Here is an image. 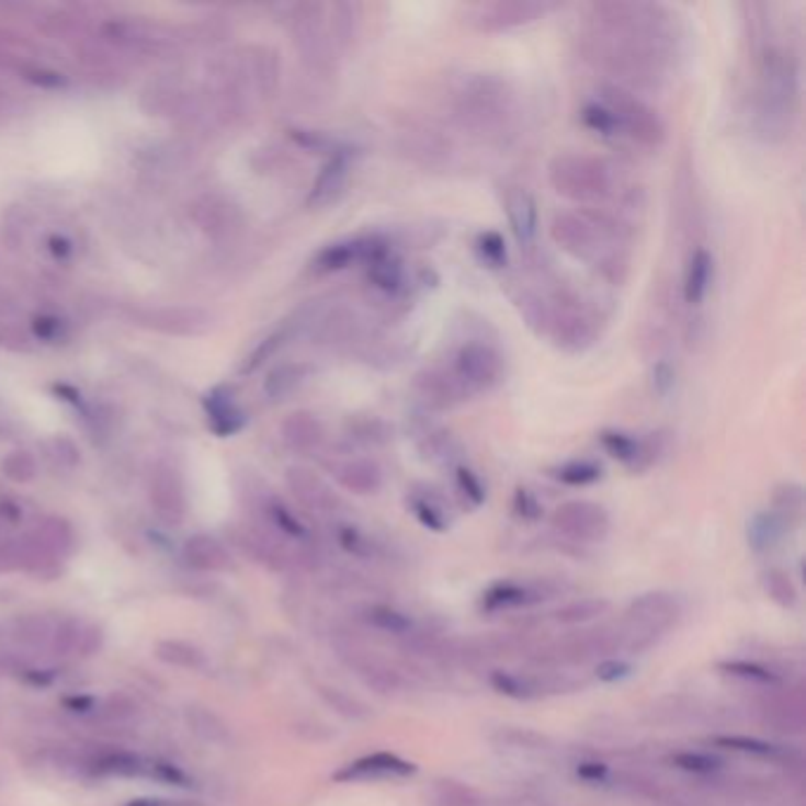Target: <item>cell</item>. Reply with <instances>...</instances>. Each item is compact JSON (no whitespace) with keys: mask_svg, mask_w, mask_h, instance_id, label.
<instances>
[{"mask_svg":"<svg viewBox=\"0 0 806 806\" xmlns=\"http://www.w3.org/2000/svg\"><path fill=\"white\" fill-rule=\"evenodd\" d=\"M552 239L575 261L594 265L601 277L622 284L629 275L632 227L608 208L560 211L552 220Z\"/></svg>","mask_w":806,"mask_h":806,"instance_id":"cell-1","label":"cell"},{"mask_svg":"<svg viewBox=\"0 0 806 806\" xmlns=\"http://www.w3.org/2000/svg\"><path fill=\"white\" fill-rule=\"evenodd\" d=\"M802 98V65L790 45L771 36L757 45L754 130L764 143H783L795 128Z\"/></svg>","mask_w":806,"mask_h":806,"instance_id":"cell-2","label":"cell"},{"mask_svg":"<svg viewBox=\"0 0 806 806\" xmlns=\"http://www.w3.org/2000/svg\"><path fill=\"white\" fill-rule=\"evenodd\" d=\"M582 55L587 63L605 73V83L620 86L638 95V90H658L667 79L674 53L636 38L587 29L582 34Z\"/></svg>","mask_w":806,"mask_h":806,"instance_id":"cell-3","label":"cell"},{"mask_svg":"<svg viewBox=\"0 0 806 806\" xmlns=\"http://www.w3.org/2000/svg\"><path fill=\"white\" fill-rule=\"evenodd\" d=\"M452 114L474 138L504 143L515 128L521 106L507 79L497 73H468L454 90Z\"/></svg>","mask_w":806,"mask_h":806,"instance_id":"cell-4","label":"cell"},{"mask_svg":"<svg viewBox=\"0 0 806 806\" xmlns=\"http://www.w3.org/2000/svg\"><path fill=\"white\" fill-rule=\"evenodd\" d=\"M587 12L591 29L644 41L677 55V18L665 5L608 0V3H591Z\"/></svg>","mask_w":806,"mask_h":806,"instance_id":"cell-5","label":"cell"},{"mask_svg":"<svg viewBox=\"0 0 806 806\" xmlns=\"http://www.w3.org/2000/svg\"><path fill=\"white\" fill-rule=\"evenodd\" d=\"M549 185L563 200L580 208H599L615 202L622 192V182L615 166L594 155H558L549 163Z\"/></svg>","mask_w":806,"mask_h":806,"instance_id":"cell-6","label":"cell"},{"mask_svg":"<svg viewBox=\"0 0 806 806\" xmlns=\"http://www.w3.org/2000/svg\"><path fill=\"white\" fill-rule=\"evenodd\" d=\"M597 100L613 114L620 140H629L646 149H660L667 143L665 118L642 95L603 81Z\"/></svg>","mask_w":806,"mask_h":806,"instance_id":"cell-7","label":"cell"},{"mask_svg":"<svg viewBox=\"0 0 806 806\" xmlns=\"http://www.w3.org/2000/svg\"><path fill=\"white\" fill-rule=\"evenodd\" d=\"M450 370L468 395H480L504 382L507 362L492 343L466 341L456 348Z\"/></svg>","mask_w":806,"mask_h":806,"instance_id":"cell-8","label":"cell"},{"mask_svg":"<svg viewBox=\"0 0 806 806\" xmlns=\"http://www.w3.org/2000/svg\"><path fill=\"white\" fill-rule=\"evenodd\" d=\"M546 337L558 351L568 355L587 353L591 345L599 341L597 319L580 300L560 296L556 303H549V322H546Z\"/></svg>","mask_w":806,"mask_h":806,"instance_id":"cell-9","label":"cell"},{"mask_svg":"<svg viewBox=\"0 0 806 806\" xmlns=\"http://www.w3.org/2000/svg\"><path fill=\"white\" fill-rule=\"evenodd\" d=\"M552 10H556V5L542 3V0H497V3L470 8L466 22L478 34H507L513 29L535 24Z\"/></svg>","mask_w":806,"mask_h":806,"instance_id":"cell-10","label":"cell"},{"mask_svg":"<svg viewBox=\"0 0 806 806\" xmlns=\"http://www.w3.org/2000/svg\"><path fill=\"white\" fill-rule=\"evenodd\" d=\"M390 247L393 245L384 235H362V237L341 239L319 251L315 265L322 272H341L351 265L372 263L376 256H382Z\"/></svg>","mask_w":806,"mask_h":806,"instance_id":"cell-11","label":"cell"},{"mask_svg":"<svg viewBox=\"0 0 806 806\" xmlns=\"http://www.w3.org/2000/svg\"><path fill=\"white\" fill-rule=\"evenodd\" d=\"M412 388L421 405L431 412H450L470 398L450 367H425L417 372Z\"/></svg>","mask_w":806,"mask_h":806,"instance_id":"cell-12","label":"cell"},{"mask_svg":"<svg viewBox=\"0 0 806 806\" xmlns=\"http://www.w3.org/2000/svg\"><path fill=\"white\" fill-rule=\"evenodd\" d=\"M504 211L511 235L523 253H532L540 237V206L535 194L523 185H509L504 190Z\"/></svg>","mask_w":806,"mask_h":806,"instance_id":"cell-13","label":"cell"},{"mask_svg":"<svg viewBox=\"0 0 806 806\" xmlns=\"http://www.w3.org/2000/svg\"><path fill=\"white\" fill-rule=\"evenodd\" d=\"M364 277H367V284L374 288L378 298L390 303L402 300L409 292V284H412L405 261L395 253L393 247L382 256H376L372 263L364 265Z\"/></svg>","mask_w":806,"mask_h":806,"instance_id":"cell-14","label":"cell"},{"mask_svg":"<svg viewBox=\"0 0 806 806\" xmlns=\"http://www.w3.org/2000/svg\"><path fill=\"white\" fill-rule=\"evenodd\" d=\"M554 525L575 537L599 540L608 530V515L591 501H568L554 513Z\"/></svg>","mask_w":806,"mask_h":806,"instance_id":"cell-15","label":"cell"},{"mask_svg":"<svg viewBox=\"0 0 806 806\" xmlns=\"http://www.w3.org/2000/svg\"><path fill=\"white\" fill-rule=\"evenodd\" d=\"M601 447L613 456L615 462L627 468H644L656 456V438H636L634 433L620 429H605L599 433Z\"/></svg>","mask_w":806,"mask_h":806,"instance_id":"cell-16","label":"cell"},{"mask_svg":"<svg viewBox=\"0 0 806 806\" xmlns=\"http://www.w3.org/2000/svg\"><path fill=\"white\" fill-rule=\"evenodd\" d=\"M348 178H351V155L329 157L325 169L319 171L317 180L313 182V190L308 196L310 206H327L333 200H339Z\"/></svg>","mask_w":806,"mask_h":806,"instance_id":"cell-17","label":"cell"},{"mask_svg":"<svg viewBox=\"0 0 806 806\" xmlns=\"http://www.w3.org/2000/svg\"><path fill=\"white\" fill-rule=\"evenodd\" d=\"M417 767L405 762L398 754L390 752H374L357 759L355 764L345 767L333 779L337 781H353V779H376V775H412Z\"/></svg>","mask_w":806,"mask_h":806,"instance_id":"cell-18","label":"cell"},{"mask_svg":"<svg viewBox=\"0 0 806 806\" xmlns=\"http://www.w3.org/2000/svg\"><path fill=\"white\" fill-rule=\"evenodd\" d=\"M714 282V256L707 249H695L689 258L686 272H683V300L689 306H701L709 296Z\"/></svg>","mask_w":806,"mask_h":806,"instance_id":"cell-19","label":"cell"},{"mask_svg":"<svg viewBox=\"0 0 806 806\" xmlns=\"http://www.w3.org/2000/svg\"><path fill=\"white\" fill-rule=\"evenodd\" d=\"M337 478L357 495H374L384 485V468L370 456H355L337 464Z\"/></svg>","mask_w":806,"mask_h":806,"instance_id":"cell-20","label":"cell"},{"mask_svg":"<svg viewBox=\"0 0 806 806\" xmlns=\"http://www.w3.org/2000/svg\"><path fill=\"white\" fill-rule=\"evenodd\" d=\"M419 452L425 462L431 464H452L456 466V459L462 456V443L456 440L450 431H443V429H435V431H429L421 440H419Z\"/></svg>","mask_w":806,"mask_h":806,"instance_id":"cell-21","label":"cell"},{"mask_svg":"<svg viewBox=\"0 0 806 806\" xmlns=\"http://www.w3.org/2000/svg\"><path fill=\"white\" fill-rule=\"evenodd\" d=\"M407 149L412 159L421 161L423 166H435L450 155V147L445 140L431 128H412L407 133Z\"/></svg>","mask_w":806,"mask_h":806,"instance_id":"cell-22","label":"cell"},{"mask_svg":"<svg viewBox=\"0 0 806 806\" xmlns=\"http://www.w3.org/2000/svg\"><path fill=\"white\" fill-rule=\"evenodd\" d=\"M348 438L362 447H382L393 440V425L382 417H355L348 421Z\"/></svg>","mask_w":806,"mask_h":806,"instance_id":"cell-23","label":"cell"},{"mask_svg":"<svg viewBox=\"0 0 806 806\" xmlns=\"http://www.w3.org/2000/svg\"><path fill=\"white\" fill-rule=\"evenodd\" d=\"M513 306L519 308L521 317L525 319V325L530 327L532 333H542L546 331V322H549V300L542 298V294L532 292V288H519L513 296Z\"/></svg>","mask_w":806,"mask_h":806,"instance_id":"cell-24","label":"cell"},{"mask_svg":"<svg viewBox=\"0 0 806 806\" xmlns=\"http://www.w3.org/2000/svg\"><path fill=\"white\" fill-rule=\"evenodd\" d=\"M549 476L560 485H568V488H587V485H594L603 478V468L599 462L591 459H570L554 466Z\"/></svg>","mask_w":806,"mask_h":806,"instance_id":"cell-25","label":"cell"},{"mask_svg":"<svg viewBox=\"0 0 806 806\" xmlns=\"http://www.w3.org/2000/svg\"><path fill=\"white\" fill-rule=\"evenodd\" d=\"M362 26V8L357 3H337L331 8V36L339 48H348Z\"/></svg>","mask_w":806,"mask_h":806,"instance_id":"cell-26","label":"cell"},{"mask_svg":"<svg viewBox=\"0 0 806 806\" xmlns=\"http://www.w3.org/2000/svg\"><path fill=\"white\" fill-rule=\"evenodd\" d=\"M284 435L288 445L298 450H313L325 440V429L313 415H294V419H288L286 423Z\"/></svg>","mask_w":806,"mask_h":806,"instance_id":"cell-27","label":"cell"},{"mask_svg":"<svg viewBox=\"0 0 806 806\" xmlns=\"http://www.w3.org/2000/svg\"><path fill=\"white\" fill-rule=\"evenodd\" d=\"M407 504H409V511L415 513V519L423 527H429L431 532H445L450 527V519H447L445 509L440 507L431 495L415 492L412 497L407 499Z\"/></svg>","mask_w":806,"mask_h":806,"instance_id":"cell-28","label":"cell"},{"mask_svg":"<svg viewBox=\"0 0 806 806\" xmlns=\"http://www.w3.org/2000/svg\"><path fill=\"white\" fill-rule=\"evenodd\" d=\"M476 253L480 258L483 265H488L492 270H501L509 265V247L507 239L497 230H485L476 237Z\"/></svg>","mask_w":806,"mask_h":806,"instance_id":"cell-29","label":"cell"},{"mask_svg":"<svg viewBox=\"0 0 806 806\" xmlns=\"http://www.w3.org/2000/svg\"><path fill=\"white\" fill-rule=\"evenodd\" d=\"M580 121L584 124V128L601 135V138L620 140L615 118H613L611 112H608V106L603 102H599V100L584 102V106L580 110Z\"/></svg>","mask_w":806,"mask_h":806,"instance_id":"cell-30","label":"cell"},{"mask_svg":"<svg viewBox=\"0 0 806 806\" xmlns=\"http://www.w3.org/2000/svg\"><path fill=\"white\" fill-rule=\"evenodd\" d=\"M781 515L775 513H757L754 519L748 525V540L752 544V549L764 552L769 546H773L781 537Z\"/></svg>","mask_w":806,"mask_h":806,"instance_id":"cell-31","label":"cell"},{"mask_svg":"<svg viewBox=\"0 0 806 806\" xmlns=\"http://www.w3.org/2000/svg\"><path fill=\"white\" fill-rule=\"evenodd\" d=\"M454 483L459 488L462 497L466 501H470L474 507H483L485 499H488V490H485V483L480 480V476L476 474L474 468L466 464H456L454 466Z\"/></svg>","mask_w":806,"mask_h":806,"instance_id":"cell-32","label":"cell"},{"mask_svg":"<svg viewBox=\"0 0 806 806\" xmlns=\"http://www.w3.org/2000/svg\"><path fill=\"white\" fill-rule=\"evenodd\" d=\"M525 601V589H521L519 584H511V582H501V584H495L492 589H488L483 594V608L485 611H504V608H511V605H521Z\"/></svg>","mask_w":806,"mask_h":806,"instance_id":"cell-33","label":"cell"},{"mask_svg":"<svg viewBox=\"0 0 806 806\" xmlns=\"http://www.w3.org/2000/svg\"><path fill=\"white\" fill-rule=\"evenodd\" d=\"M714 742L722 745V748L745 752V754H757V757H771V754L779 752V748H775V745H771V742L757 740V738H745V736H724V738H717Z\"/></svg>","mask_w":806,"mask_h":806,"instance_id":"cell-34","label":"cell"},{"mask_svg":"<svg viewBox=\"0 0 806 806\" xmlns=\"http://www.w3.org/2000/svg\"><path fill=\"white\" fill-rule=\"evenodd\" d=\"M650 384H652V393H656L658 398H669V393L674 390V384H677L674 364L667 360H658L656 364H652Z\"/></svg>","mask_w":806,"mask_h":806,"instance_id":"cell-35","label":"cell"},{"mask_svg":"<svg viewBox=\"0 0 806 806\" xmlns=\"http://www.w3.org/2000/svg\"><path fill=\"white\" fill-rule=\"evenodd\" d=\"M672 762L679 769L691 771V773H712V771H717L722 767L719 757H712V754H705V752H681L672 759Z\"/></svg>","mask_w":806,"mask_h":806,"instance_id":"cell-36","label":"cell"},{"mask_svg":"<svg viewBox=\"0 0 806 806\" xmlns=\"http://www.w3.org/2000/svg\"><path fill=\"white\" fill-rule=\"evenodd\" d=\"M719 669H724L726 674H734V677H740V679H752V681H759V683H771V681H775V674H771L769 669L759 667V665H752V662H742V660L722 662Z\"/></svg>","mask_w":806,"mask_h":806,"instance_id":"cell-37","label":"cell"},{"mask_svg":"<svg viewBox=\"0 0 806 806\" xmlns=\"http://www.w3.org/2000/svg\"><path fill=\"white\" fill-rule=\"evenodd\" d=\"M303 378H306V367L303 364H292V367H282L280 372L272 374L270 378V388L275 395H284V393H292Z\"/></svg>","mask_w":806,"mask_h":806,"instance_id":"cell-38","label":"cell"},{"mask_svg":"<svg viewBox=\"0 0 806 806\" xmlns=\"http://www.w3.org/2000/svg\"><path fill=\"white\" fill-rule=\"evenodd\" d=\"M513 511L523 521H537V519H542V504H540V499L535 497V492H530L527 488H515V492H513Z\"/></svg>","mask_w":806,"mask_h":806,"instance_id":"cell-39","label":"cell"},{"mask_svg":"<svg viewBox=\"0 0 806 806\" xmlns=\"http://www.w3.org/2000/svg\"><path fill=\"white\" fill-rule=\"evenodd\" d=\"M370 620L374 622L376 627H382L386 632H395V634L409 632V627H412V622H409L407 615H402L398 611H390V608H376V611H372Z\"/></svg>","mask_w":806,"mask_h":806,"instance_id":"cell-40","label":"cell"},{"mask_svg":"<svg viewBox=\"0 0 806 806\" xmlns=\"http://www.w3.org/2000/svg\"><path fill=\"white\" fill-rule=\"evenodd\" d=\"M775 504L781 507L783 513H799L802 509V488L795 483H785L775 490Z\"/></svg>","mask_w":806,"mask_h":806,"instance_id":"cell-41","label":"cell"},{"mask_svg":"<svg viewBox=\"0 0 806 806\" xmlns=\"http://www.w3.org/2000/svg\"><path fill=\"white\" fill-rule=\"evenodd\" d=\"M492 686L499 693H504L509 697H519V701H521V697H527V689L523 686V683L515 677L507 674V672H495L492 674Z\"/></svg>","mask_w":806,"mask_h":806,"instance_id":"cell-42","label":"cell"},{"mask_svg":"<svg viewBox=\"0 0 806 806\" xmlns=\"http://www.w3.org/2000/svg\"><path fill=\"white\" fill-rule=\"evenodd\" d=\"M339 542L343 544V549H348L351 554H357V556L367 554V540H364L355 527H341Z\"/></svg>","mask_w":806,"mask_h":806,"instance_id":"cell-43","label":"cell"},{"mask_svg":"<svg viewBox=\"0 0 806 806\" xmlns=\"http://www.w3.org/2000/svg\"><path fill=\"white\" fill-rule=\"evenodd\" d=\"M632 674V667L625 665V662H617V660H611V662H603L599 665L597 669V677L605 683H613V681H620Z\"/></svg>","mask_w":806,"mask_h":806,"instance_id":"cell-44","label":"cell"},{"mask_svg":"<svg viewBox=\"0 0 806 806\" xmlns=\"http://www.w3.org/2000/svg\"><path fill=\"white\" fill-rule=\"evenodd\" d=\"M577 775L584 781H603L608 775V767L599 764V762H587L577 767Z\"/></svg>","mask_w":806,"mask_h":806,"instance_id":"cell-45","label":"cell"}]
</instances>
